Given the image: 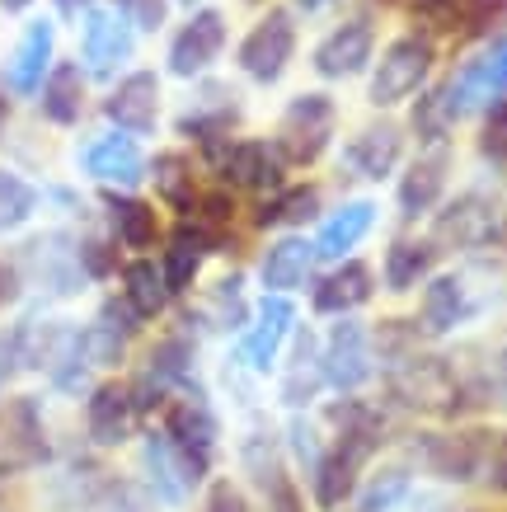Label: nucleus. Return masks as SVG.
<instances>
[{"mask_svg":"<svg viewBox=\"0 0 507 512\" xmlns=\"http://www.w3.org/2000/svg\"><path fill=\"white\" fill-rule=\"evenodd\" d=\"M315 273H320V254H315V240H310L306 231L268 235L259 249V259H254V278H259L263 292L301 296Z\"/></svg>","mask_w":507,"mask_h":512,"instance_id":"obj_31","label":"nucleus"},{"mask_svg":"<svg viewBox=\"0 0 507 512\" xmlns=\"http://www.w3.org/2000/svg\"><path fill=\"white\" fill-rule=\"evenodd\" d=\"M442 245L432 240L423 226H400L390 235V245L381 249V264H376V278H381V292L404 301V296H418V287L442 268Z\"/></svg>","mask_w":507,"mask_h":512,"instance_id":"obj_27","label":"nucleus"},{"mask_svg":"<svg viewBox=\"0 0 507 512\" xmlns=\"http://www.w3.org/2000/svg\"><path fill=\"white\" fill-rule=\"evenodd\" d=\"M287 5H292L296 15H334L343 0H287Z\"/></svg>","mask_w":507,"mask_h":512,"instance_id":"obj_50","label":"nucleus"},{"mask_svg":"<svg viewBox=\"0 0 507 512\" xmlns=\"http://www.w3.org/2000/svg\"><path fill=\"white\" fill-rule=\"evenodd\" d=\"M475 315H479V292L470 287V273H465V268H437V273L418 287L414 320L428 343H442V339H451V334H461Z\"/></svg>","mask_w":507,"mask_h":512,"instance_id":"obj_25","label":"nucleus"},{"mask_svg":"<svg viewBox=\"0 0 507 512\" xmlns=\"http://www.w3.org/2000/svg\"><path fill=\"white\" fill-rule=\"evenodd\" d=\"M240 5H245V10H263V5H268V0H240Z\"/></svg>","mask_w":507,"mask_h":512,"instance_id":"obj_55","label":"nucleus"},{"mask_svg":"<svg viewBox=\"0 0 507 512\" xmlns=\"http://www.w3.org/2000/svg\"><path fill=\"white\" fill-rule=\"evenodd\" d=\"M141 428H146V414H141L137 390L127 376L108 372L85 390V442L90 447L118 451L127 442H137Z\"/></svg>","mask_w":507,"mask_h":512,"instance_id":"obj_22","label":"nucleus"},{"mask_svg":"<svg viewBox=\"0 0 507 512\" xmlns=\"http://www.w3.org/2000/svg\"><path fill=\"white\" fill-rule=\"evenodd\" d=\"M254 498H259V512H315L296 475H282V480H273L263 494H254Z\"/></svg>","mask_w":507,"mask_h":512,"instance_id":"obj_45","label":"nucleus"},{"mask_svg":"<svg viewBox=\"0 0 507 512\" xmlns=\"http://www.w3.org/2000/svg\"><path fill=\"white\" fill-rule=\"evenodd\" d=\"M418 494V470L409 466V456H390L371 461L353 494V512H404Z\"/></svg>","mask_w":507,"mask_h":512,"instance_id":"obj_37","label":"nucleus"},{"mask_svg":"<svg viewBox=\"0 0 507 512\" xmlns=\"http://www.w3.org/2000/svg\"><path fill=\"white\" fill-rule=\"evenodd\" d=\"M80 329H85V348H90V362L99 376L123 372L127 362L137 357V343L151 334V325H146L118 292H108L104 301H99V311Z\"/></svg>","mask_w":507,"mask_h":512,"instance_id":"obj_26","label":"nucleus"},{"mask_svg":"<svg viewBox=\"0 0 507 512\" xmlns=\"http://www.w3.org/2000/svg\"><path fill=\"white\" fill-rule=\"evenodd\" d=\"M446 94H451V109L465 118H479V113L507 99V29L479 38L461 62L442 76Z\"/></svg>","mask_w":507,"mask_h":512,"instance_id":"obj_14","label":"nucleus"},{"mask_svg":"<svg viewBox=\"0 0 507 512\" xmlns=\"http://www.w3.org/2000/svg\"><path fill=\"white\" fill-rule=\"evenodd\" d=\"M240 470H245V484L254 494H263L273 480L282 475H296L292 461H287V442H282V423L254 414V423L240 437Z\"/></svg>","mask_w":507,"mask_h":512,"instance_id":"obj_38","label":"nucleus"},{"mask_svg":"<svg viewBox=\"0 0 507 512\" xmlns=\"http://www.w3.org/2000/svg\"><path fill=\"white\" fill-rule=\"evenodd\" d=\"M367 10H376V15H400L404 10V0H362Z\"/></svg>","mask_w":507,"mask_h":512,"instance_id":"obj_53","label":"nucleus"},{"mask_svg":"<svg viewBox=\"0 0 507 512\" xmlns=\"http://www.w3.org/2000/svg\"><path fill=\"white\" fill-rule=\"evenodd\" d=\"M29 104L38 109V123L43 127L76 132L94 113V80L85 76V66L76 57H57V66L47 71V80L38 85V94H33Z\"/></svg>","mask_w":507,"mask_h":512,"instance_id":"obj_29","label":"nucleus"},{"mask_svg":"<svg viewBox=\"0 0 507 512\" xmlns=\"http://www.w3.org/2000/svg\"><path fill=\"white\" fill-rule=\"evenodd\" d=\"M404 24L428 29L442 47H470L498 33L507 19V0H404Z\"/></svg>","mask_w":507,"mask_h":512,"instance_id":"obj_20","label":"nucleus"},{"mask_svg":"<svg viewBox=\"0 0 507 512\" xmlns=\"http://www.w3.org/2000/svg\"><path fill=\"white\" fill-rule=\"evenodd\" d=\"M146 188L151 198L165 207L169 217H188L198 207L202 188H207V170L193 146H165L151 151V170H146Z\"/></svg>","mask_w":507,"mask_h":512,"instance_id":"obj_33","label":"nucleus"},{"mask_svg":"<svg viewBox=\"0 0 507 512\" xmlns=\"http://www.w3.org/2000/svg\"><path fill=\"white\" fill-rule=\"evenodd\" d=\"M193 5H207V0H174V10H193Z\"/></svg>","mask_w":507,"mask_h":512,"instance_id":"obj_54","label":"nucleus"},{"mask_svg":"<svg viewBox=\"0 0 507 512\" xmlns=\"http://www.w3.org/2000/svg\"><path fill=\"white\" fill-rule=\"evenodd\" d=\"M320 372L324 395H357L381 386V353L367 315H338L320 329Z\"/></svg>","mask_w":507,"mask_h":512,"instance_id":"obj_7","label":"nucleus"},{"mask_svg":"<svg viewBox=\"0 0 507 512\" xmlns=\"http://www.w3.org/2000/svg\"><path fill=\"white\" fill-rule=\"evenodd\" d=\"M198 512H259V503H254V489L245 480L216 470L212 480L198 489Z\"/></svg>","mask_w":507,"mask_h":512,"instance_id":"obj_43","label":"nucleus"},{"mask_svg":"<svg viewBox=\"0 0 507 512\" xmlns=\"http://www.w3.org/2000/svg\"><path fill=\"white\" fill-rule=\"evenodd\" d=\"M137 43H141V33L132 29L108 0L90 5V10L76 19V62L85 66V76H90L99 90L137 62Z\"/></svg>","mask_w":507,"mask_h":512,"instance_id":"obj_13","label":"nucleus"},{"mask_svg":"<svg viewBox=\"0 0 507 512\" xmlns=\"http://www.w3.org/2000/svg\"><path fill=\"white\" fill-rule=\"evenodd\" d=\"M479 484H484L493 498H507V428H498V437H493L489 466H484V480Z\"/></svg>","mask_w":507,"mask_h":512,"instance_id":"obj_47","label":"nucleus"},{"mask_svg":"<svg viewBox=\"0 0 507 512\" xmlns=\"http://www.w3.org/2000/svg\"><path fill=\"white\" fill-rule=\"evenodd\" d=\"M404 127H409L414 146H451L456 127H461V113L451 109V94H446L442 80H432L428 90H418L404 104Z\"/></svg>","mask_w":507,"mask_h":512,"instance_id":"obj_39","label":"nucleus"},{"mask_svg":"<svg viewBox=\"0 0 507 512\" xmlns=\"http://www.w3.org/2000/svg\"><path fill=\"white\" fill-rule=\"evenodd\" d=\"M123 259H127V254L113 245V235H108L104 226H90V231H80V268H85L90 287H99V282H113V278H118Z\"/></svg>","mask_w":507,"mask_h":512,"instance_id":"obj_41","label":"nucleus"},{"mask_svg":"<svg viewBox=\"0 0 507 512\" xmlns=\"http://www.w3.org/2000/svg\"><path fill=\"white\" fill-rule=\"evenodd\" d=\"M498 428L475 419H442V423H409L400 437V456H409V466L418 475H428L437 484L465 489V484L484 480L489 451Z\"/></svg>","mask_w":507,"mask_h":512,"instance_id":"obj_1","label":"nucleus"},{"mask_svg":"<svg viewBox=\"0 0 507 512\" xmlns=\"http://www.w3.org/2000/svg\"><path fill=\"white\" fill-rule=\"evenodd\" d=\"M423 231L442 245V254H489L507 240V207L484 188L446 193Z\"/></svg>","mask_w":507,"mask_h":512,"instance_id":"obj_8","label":"nucleus"},{"mask_svg":"<svg viewBox=\"0 0 507 512\" xmlns=\"http://www.w3.org/2000/svg\"><path fill=\"white\" fill-rule=\"evenodd\" d=\"M231 43H235L231 15L221 5H212V0L193 5V10H184V19L165 38V76L184 80V85L212 76L216 66H221V57L231 52Z\"/></svg>","mask_w":507,"mask_h":512,"instance_id":"obj_10","label":"nucleus"},{"mask_svg":"<svg viewBox=\"0 0 507 512\" xmlns=\"http://www.w3.org/2000/svg\"><path fill=\"white\" fill-rule=\"evenodd\" d=\"M118 15L141 33V38H155V33L169 29V15H174V0H108Z\"/></svg>","mask_w":507,"mask_h":512,"instance_id":"obj_44","label":"nucleus"},{"mask_svg":"<svg viewBox=\"0 0 507 512\" xmlns=\"http://www.w3.org/2000/svg\"><path fill=\"white\" fill-rule=\"evenodd\" d=\"M38 207H43V188L10 165H0V240L24 231L38 217Z\"/></svg>","mask_w":507,"mask_h":512,"instance_id":"obj_40","label":"nucleus"},{"mask_svg":"<svg viewBox=\"0 0 507 512\" xmlns=\"http://www.w3.org/2000/svg\"><path fill=\"white\" fill-rule=\"evenodd\" d=\"M442 52L446 47L432 38L428 29H418V24H404L395 29L390 38H381L376 47V62L362 80H367V99L371 113H400L418 90H428L437 71H442Z\"/></svg>","mask_w":507,"mask_h":512,"instance_id":"obj_2","label":"nucleus"},{"mask_svg":"<svg viewBox=\"0 0 507 512\" xmlns=\"http://www.w3.org/2000/svg\"><path fill=\"white\" fill-rule=\"evenodd\" d=\"M381 226V202L376 198H348L329 207L315 226H310V240H315V254H320V264H334V259H348V254H362L371 235Z\"/></svg>","mask_w":507,"mask_h":512,"instance_id":"obj_34","label":"nucleus"},{"mask_svg":"<svg viewBox=\"0 0 507 512\" xmlns=\"http://www.w3.org/2000/svg\"><path fill=\"white\" fill-rule=\"evenodd\" d=\"M94 217L123 254H155L169 231V212L141 188H94Z\"/></svg>","mask_w":507,"mask_h":512,"instance_id":"obj_15","label":"nucleus"},{"mask_svg":"<svg viewBox=\"0 0 507 512\" xmlns=\"http://www.w3.org/2000/svg\"><path fill=\"white\" fill-rule=\"evenodd\" d=\"M207 179L221 188H231L235 198H263L292 179V165L282 156V146L273 141V132H235V137L202 146L198 151Z\"/></svg>","mask_w":507,"mask_h":512,"instance_id":"obj_3","label":"nucleus"},{"mask_svg":"<svg viewBox=\"0 0 507 512\" xmlns=\"http://www.w3.org/2000/svg\"><path fill=\"white\" fill-rule=\"evenodd\" d=\"M52 66H57V19L33 15V19H24V29H19L15 47H10V57L0 66V85L24 104V99L38 94V85L47 80Z\"/></svg>","mask_w":507,"mask_h":512,"instance_id":"obj_32","label":"nucleus"},{"mask_svg":"<svg viewBox=\"0 0 507 512\" xmlns=\"http://www.w3.org/2000/svg\"><path fill=\"white\" fill-rule=\"evenodd\" d=\"M475 156L489 170H507V99L489 104L475 123Z\"/></svg>","mask_w":507,"mask_h":512,"instance_id":"obj_42","label":"nucleus"},{"mask_svg":"<svg viewBox=\"0 0 507 512\" xmlns=\"http://www.w3.org/2000/svg\"><path fill=\"white\" fill-rule=\"evenodd\" d=\"M409 127L400 113H371L334 146V165L343 184H390L400 174L404 156H409Z\"/></svg>","mask_w":507,"mask_h":512,"instance_id":"obj_6","label":"nucleus"},{"mask_svg":"<svg viewBox=\"0 0 507 512\" xmlns=\"http://www.w3.org/2000/svg\"><path fill=\"white\" fill-rule=\"evenodd\" d=\"M0 480H5V466H0Z\"/></svg>","mask_w":507,"mask_h":512,"instance_id":"obj_56","label":"nucleus"},{"mask_svg":"<svg viewBox=\"0 0 507 512\" xmlns=\"http://www.w3.org/2000/svg\"><path fill=\"white\" fill-rule=\"evenodd\" d=\"M338 512H353V508H338Z\"/></svg>","mask_w":507,"mask_h":512,"instance_id":"obj_57","label":"nucleus"},{"mask_svg":"<svg viewBox=\"0 0 507 512\" xmlns=\"http://www.w3.org/2000/svg\"><path fill=\"white\" fill-rule=\"evenodd\" d=\"M94 109L108 127H123L132 137L151 141L165 123V76L155 66H127L123 76L104 85Z\"/></svg>","mask_w":507,"mask_h":512,"instance_id":"obj_18","label":"nucleus"},{"mask_svg":"<svg viewBox=\"0 0 507 512\" xmlns=\"http://www.w3.org/2000/svg\"><path fill=\"white\" fill-rule=\"evenodd\" d=\"M15 376H24V353H19L15 325H5L0 329V400H5V390H10Z\"/></svg>","mask_w":507,"mask_h":512,"instance_id":"obj_46","label":"nucleus"},{"mask_svg":"<svg viewBox=\"0 0 507 512\" xmlns=\"http://www.w3.org/2000/svg\"><path fill=\"white\" fill-rule=\"evenodd\" d=\"M296 52H301V15L292 5H273L268 0L263 10H254L249 29L231 43V62L249 85L273 90V85L287 80Z\"/></svg>","mask_w":507,"mask_h":512,"instance_id":"obj_4","label":"nucleus"},{"mask_svg":"<svg viewBox=\"0 0 507 512\" xmlns=\"http://www.w3.org/2000/svg\"><path fill=\"white\" fill-rule=\"evenodd\" d=\"M118 287L113 292L123 296L127 306L146 320V325H165L169 315H174V292H169V282H165V268H160V259L155 254H127L123 268H118Z\"/></svg>","mask_w":507,"mask_h":512,"instance_id":"obj_35","label":"nucleus"},{"mask_svg":"<svg viewBox=\"0 0 507 512\" xmlns=\"http://www.w3.org/2000/svg\"><path fill=\"white\" fill-rule=\"evenodd\" d=\"M296 325H301V306H296V296H287V292L254 296V315H249V325L235 334L231 362L240 367V372H249V376H273L277 357H282V348L292 343Z\"/></svg>","mask_w":507,"mask_h":512,"instance_id":"obj_12","label":"nucleus"},{"mask_svg":"<svg viewBox=\"0 0 507 512\" xmlns=\"http://www.w3.org/2000/svg\"><path fill=\"white\" fill-rule=\"evenodd\" d=\"M15 109H19V99L0 85V137H5V132H10V123H15Z\"/></svg>","mask_w":507,"mask_h":512,"instance_id":"obj_51","label":"nucleus"},{"mask_svg":"<svg viewBox=\"0 0 507 512\" xmlns=\"http://www.w3.org/2000/svg\"><path fill=\"white\" fill-rule=\"evenodd\" d=\"M451 146H414L395 174V217L400 226H428L451 193Z\"/></svg>","mask_w":507,"mask_h":512,"instance_id":"obj_21","label":"nucleus"},{"mask_svg":"<svg viewBox=\"0 0 507 512\" xmlns=\"http://www.w3.org/2000/svg\"><path fill=\"white\" fill-rule=\"evenodd\" d=\"M0 451L10 456V470L43 466L47 456H52L47 423H43V404L33 400V395H15V400L0 409Z\"/></svg>","mask_w":507,"mask_h":512,"instance_id":"obj_36","label":"nucleus"},{"mask_svg":"<svg viewBox=\"0 0 507 512\" xmlns=\"http://www.w3.org/2000/svg\"><path fill=\"white\" fill-rule=\"evenodd\" d=\"M19 296H24V278H19V268L10 254H0V311H10Z\"/></svg>","mask_w":507,"mask_h":512,"instance_id":"obj_48","label":"nucleus"},{"mask_svg":"<svg viewBox=\"0 0 507 512\" xmlns=\"http://www.w3.org/2000/svg\"><path fill=\"white\" fill-rule=\"evenodd\" d=\"M10 259L24 278V292H38L47 301H71L90 287L85 268H80V231H66V226L29 235Z\"/></svg>","mask_w":507,"mask_h":512,"instance_id":"obj_11","label":"nucleus"},{"mask_svg":"<svg viewBox=\"0 0 507 512\" xmlns=\"http://www.w3.org/2000/svg\"><path fill=\"white\" fill-rule=\"evenodd\" d=\"M76 170L94 188H146L151 151H146L141 137L104 123L76 146Z\"/></svg>","mask_w":507,"mask_h":512,"instance_id":"obj_19","label":"nucleus"},{"mask_svg":"<svg viewBox=\"0 0 507 512\" xmlns=\"http://www.w3.org/2000/svg\"><path fill=\"white\" fill-rule=\"evenodd\" d=\"M90 5H99V0H52V19H62V24H76Z\"/></svg>","mask_w":507,"mask_h":512,"instance_id":"obj_49","label":"nucleus"},{"mask_svg":"<svg viewBox=\"0 0 507 512\" xmlns=\"http://www.w3.org/2000/svg\"><path fill=\"white\" fill-rule=\"evenodd\" d=\"M306 311L315 325L324 320H338V315H367L381 296V278H376V264H367L362 254H348V259H334V264H320V273L310 278L306 292Z\"/></svg>","mask_w":507,"mask_h":512,"instance_id":"obj_16","label":"nucleus"},{"mask_svg":"<svg viewBox=\"0 0 507 512\" xmlns=\"http://www.w3.org/2000/svg\"><path fill=\"white\" fill-rule=\"evenodd\" d=\"M338 132H343V109L329 90H301L292 94L277 113L273 141L292 165V174H315L324 160L334 156Z\"/></svg>","mask_w":507,"mask_h":512,"instance_id":"obj_5","label":"nucleus"},{"mask_svg":"<svg viewBox=\"0 0 507 512\" xmlns=\"http://www.w3.org/2000/svg\"><path fill=\"white\" fill-rule=\"evenodd\" d=\"M277 409L282 414H306L324 400V372H320V325H296L292 343L277 357Z\"/></svg>","mask_w":507,"mask_h":512,"instance_id":"obj_28","label":"nucleus"},{"mask_svg":"<svg viewBox=\"0 0 507 512\" xmlns=\"http://www.w3.org/2000/svg\"><path fill=\"white\" fill-rule=\"evenodd\" d=\"M381 15L357 5L348 15H338L329 29L315 38L310 47V71L324 85H348V80H362L376 62V47H381Z\"/></svg>","mask_w":507,"mask_h":512,"instance_id":"obj_9","label":"nucleus"},{"mask_svg":"<svg viewBox=\"0 0 507 512\" xmlns=\"http://www.w3.org/2000/svg\"><path fill=\"white\" fill-rule=\"evenodd\" d=\"M33 5H38V0H0V15L24 19V15H33Z\"/></svg>","mask_w":507,"mask_h":512,"instance_id":"obj_52","label":"nucleus"},{"mask_svg":"<svg viewBox=\"0 0 507 512\" xmlns=\"http://www.w3.org/2000/svg\"><path fill=\"white\" fill-rule=\"evenodd\" d=\"M141 484L160 508H184L188 498H198L207 480L188 466L179 447L165 437V428L155 423V428H141Z\"/></svg>","mask_w":507,"mask_h":512,"instance_id":"obj_30","label":"nucleus"},{"mask_svg":"<svg viewBox=\"0 0 507 512\" xmlns=\"http://www.w3.org/2000/svg\"><path fill=\"white\" fill-rule=\"evenodd\" d=\"M155 423L165 428V437L179 447L188 466L198 470L202 480L216 475V461H221V419H216L207 390L202 395H174V400L155 414Z\"/></svg>","mask_w":507,"mask_h":512,"instance_id":"obj_23","label":"nucleus"},{"mask_svg":"<svg viewBox=\"0 0 507 512\" xmlns=\"http://www.w3.org/2000/svg\"><path fill=\"white\" fill-rule=\"evenodd\" d=\"M324 198H329L324 179H315V174H292L282 188L263 193V198H254L245 207L249 235H254V240H259V235L268 240V235H277V231H310V226L324 217Z\"/></svg>","mask_w":507,"mask_h":512,"instance_id":"obj_24","label":"nucleus"},{"mask_svg":"<svg viewBox=\"0 0 507 512\" xmlns=\"http://www.w3.org/2000/svg\"><path fill=\"white\" fill-rule=\"evenodd\" d=\"M235 132H245V99L235 94V85L226 80H193V94H188L179 113H174V137L179 146H216V141L235 137Z\"/></svg>","mask_w":507,"mask_h":512,"instance_id":"obj_17","label":"nucleus"}]
</instances>
